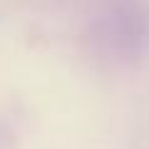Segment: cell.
Listing matches in <instances>:
<instances>
[{
  "label": "cell",
  "mask_w": 149,
  "mask_h": 149,
  "mask_svg": "<svg viewBox=\"0 0 149 149\" xmlns=\"http://www.w3.org/2000/svg\"><path fill=\"white\" fill-rule=\"evenodd\" d=\"M147 17L142 13H134V10H124L119 13L117 17V40L114 42L122 45V47L132 50L134 45H142L147 40Z\"/></svg>",
  "instance_id": "obj_1"
}]
</instances>
